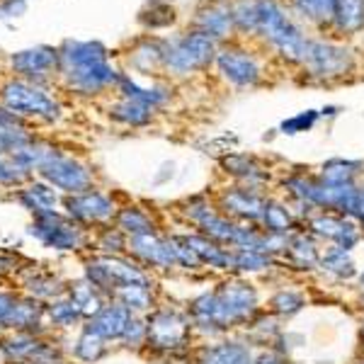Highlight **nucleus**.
Returning <instances> with one entry per match:
<instances>
[{
	"instance_id": "obj_1",
	"label": "nucleus",
	"mask_w": 364,
	"mask_h": 364,
	"mask_svg": "<svg viewBox=\"0 0 364 364\" xmlns=\"http://www.w3.org/2000/svg\"><path fill=\"white\" fill-rule=\"evenodd\" d=\"M58 73L70 90L80 95H100L109 85H117L119 78L102 44L75 39H66L58 49Z\"/></svg>"
},
{
	"instance_id": "obj_2",
	"label": "nucleus",
	"mask_w": 364,
	"mask_h": 364,
	"mask_svg": "<svg viewBox=\"0 0 364 364\" xmlns=\"http://www.w3.org/2000/svg\"><path fill=\"white\" fill-rule=\"evenodd\" d=\"M257 3V32L277 54L289 63H301L309 56L311 39L287 17L277 0H255Z\"/></svg>"
},
{
	"instance_id": "obj_3",
	"label": "nucleus",
	"mask_w": 364,
	"mask_h": 364,
	"mask_svg": "<svg viewBox=\"0 0 364 364\" xmlns=\"http://www.w3.org/2000/svg\"><path fill=\"white\" fill-rule=\"evenodd\" d=\"M216 39L209 34L192 29V32L180 34L178 39L166 44V61L163 68L173 75H190L197 70H204L211 61H216Z\"/></svg>"
},
{
	"instance_id": "obj_4",
	"label": "nucleus",
	"mask_w": 364,
	"mask_h": 364,
	"mask_svg": "<svg viewBox=\"0 0 364 364\" xmlns=\"http://www.w3.org/2000/svg\"><path fill=\"white\" fill-rule=\"evenodd\" d=\"M3 107L15 117H34V119L56 122L61 107L39 83L32 80H10L0 87Z\"/></svg>"
},
{
	"instance_id": "obj_5",
	"label": "nucleus",
	"mask_w": 364,
	"mask_h": 364,
	"mask_svg": "<svg viewBox=\"0 0 364 364\" xmlns=\"http://www.w3.org/2000/svg\"><path fill=\"white\" fill-rule=\"evenodd\" d=\"M87 282L102 291H117L122 287H151L146 272L119 257H100L87 265Z\"/></svg>"
},
{
	"instance_id": "obj_6",
	"label": "nucleus",
	"mask_w": 364,
	"mask_h": 364,
	"mask_svg": "<svg viewBox=\"0 0 364 364\" xmlns=\"http://www.w3.org/2000/svg\"><path fill=\"white\" fill-rule=\"evenodd\" d=\"M39 175H42L49 185H54L63 192H70V195L87 192L92 185V175L83 163L73 161V158H68V156H58L56 151L39 166Z\"/></svg>"
},
{
	"instance_id": "obj_7",
	"label": "nucleus",
	"mask_w": 364,
	"mask_h": 364,
	"mask_svg": "<svg viewBox=\"0 0 364 364\" xmlns=\"http://www.w3.org/2000/svg\"><path fill=\"white\" fill-rule=\"evenodd\" d=\"M304 66L316 78H340L352 70V51L333 42H311Z\"/></svg>"
},
{
	"instance_id": "obj_8",
	"label": "nucleus",
	"mask_w": 364,
	"mask_h": 364,
	"mask_svg": "<svg viewBox=\"0 0 364 364\" xmlns=\"http://www.w3.org/2000/svg\"><path fill=\"white\" fill-rule=\"evenodd\" d=\"M216 66H219V73L224 75L228 83L236 87H250L262 78L260 61H257L250 51L238 49V46L219 49V54H216Z\"/></svg>"
},
{
	"instance_id": "obj_9",
	"label": "nucleus",
	"mask_w": 364,
	"mask_h": 364,
	"mask_svg": "<svg viewBox=\"0 0 364 364\" xmlns=\"http://www.w3.org/2000/svg\"><path fill=\"white\" fill-rule=\"evenodd\" d=\"M34 238H39L46 248L56 250H78L83 245V233L78 226H73L70 221L61 219L58 214L49 216H37L32 228H29Z\"/></svg>"
},
{
	"instance_id": "obj_10",
	"label": "nucleus",
	"mask_w": 364,
	"mask_h": 364,
	"mask_svg": "<svg viewBox=\"0 0 364 364\" xmlns=\"http://www.w3.org/2000/svg\"><path fill=\"white\" fill-rule=\"evenodd\" d=\"M190 338V321L182 318L175 311H158L149 321L146 343L158 350H175L182 348Z\"/></svg>"
},
{
	"instance_id": "obj_11",
	"label": "nucleus",
	"mask_w": 364,
	"mask_h": 364,
	"mask_svg": "<svg viewBox=\"0 0 364 364\" xmlns=\"http://www.w3.org/2000/svg\"><path fill=\"white\" fill-rule=\"evenodd\" d=\"M10 68L15 73H20L27 80H42L54 75V70H58V49L54 46H32V49H22L15 51L10 56Z\"/></svg>"
},
{
	"instance_id": "obj_12",
	"label": "nucleus",
	"mask_w": 364,
	"mask_h": 364,
	"mask_svg": "<svg viewBox=\"0 0 364 364\" xmlns=\"http://www.w3.org/2000/svg\"><path fill=\"white\" fill-rule=\"evenodd\" d=\"M309 226L316 236L328 238L333 245L345 248V250H352L362 238L360 228L352 224L350 219H345V216H340V214H331V211H321V214L311 216Z\"/></svg>"
},
{
	"instance_id": "obj_13",
	"label": "nucleus",
	"mask_w": 364,
	"mask_h": 364,
	"mask_svg": "<svg viewBox=\"0 0 364 364\" xmlns=\"http://www.w3.org/2000/svg\"><path fill=\"white\" fill-rule=\"evenodd\" d=\"M195 25L199 32L209 34L211 39H226L231 37L233 27V13H231V3H224V0H214V3H207L197 10Z\"/></svg>"
},
{
	"instance_id": "obj_14",
	"label": "nucleus",
	"mask_w": 364,
	"mask_h": 364,
	"mask_svg": "<svg viewBox=\"0 0 364 364\" xmlns=\"http://www.w3.org/2000/svg\"><path fill=\"white\" fill-rule=\"evenodd\" d=\"M66 209L73 219L87 221V224H95V221H107L114 216V204L109 197L100 195V192H80L73 195L66 202Z\"/></svg>"
},
{
	"instance_id": "obj_15",
	"label": "nucleus",
	"mask_w": 364,
	"mask_h": 364,
	"mask_svg": "<svg viewBox=\"0 0 364 364\" xmlns=\"http://www.w3.org/2000/svg\"><path fill=\"white\" fill-rule=\"evenodd\" d=\"M221 207L231 216H238V219L262 221L267 199L260 197L255 190H250V187H233V190H226L224 195H221Z\"/></svg>"
},
{
	"instance_id": "obj_16",
	"label": "nucleus",
	"mask_w": 364,
	"mask_h": 364,
	"mask_svg": "<svg viewBox=\"0 0 364 364\" xmlns=\"http://www.w3.org/2000/svg\"><path fill=\"white\" fill-rule=\"evenodd\" d=\"M129 248L136 257H141L144 262L156 267H170V265H178L175 262V252L170 240L158 238L156 233H141V236H132L129 240Z\"/></svg>"
},
{
	"instance_id": "obj_17",
	"label": "nucleus",
	"mask_w": 364,
	"mask_h": 364,
	"mask_svg": "<svg viewBox=\"0 0 364 364\" xmlns=\"http://www.w3.org/2000/svg\"><path fill=\"white\" fill-rule=\"evenodd\" d=\"M132 311L124 309L122 304H112V306H102L97 316L90 318V328L87 331L95 333L102 340H117L124 336L129 321H132Z\"/></svg>"
},
{
	"instance_id": "obj_18",
	"label": "nucleus",
	"mask_w": 364,
	"mask_h": 364,
	"mask_svg": "<svg viewBox=\"0 0 364 364\" xmlns=\"http://www.w3.org/2000/svg\"><path fill=\"white\" fill-rule=\"evenodd\" d=\"M199 364H255V360H252L248 345L228 340V343L204 348L199 355Z\"/></svg>"
},
{
	"instance_id": "obj_19",
	"label": "nucleus",
	"mask_w": 364,
	"mask_h": 364,
	"mask_svg": "<svg viewBox=\"0 0 364 364\" xmlns=\"http://www.w3.org/2000/svg\"><path fill=\"white\" fill-rule=\"evenodd\" d=\"M187 245L199 255L202 265L207 262L209 267L216 269H233V250H226L224 245L214 243L207 236H185Z\"/></svg>"
},
{
	"instance_id": "obj_20",
	"label": "nucleus",
	"mask_w": 364,
	"mask_h": 364,
	"mask_svg": "<svg viewBox=\"0 0 364 364\" xmlns=\"http://www.w3.org/2000/svg\"><path fill=\"white\" fill-rule=\"evenodd\" d=\"M331 25L343 34H357L364 29V0H336Z\"/></svg>"
},
{
	"instance_id": "obj_21",
	"label": "nucleus",
	"mask_w": 364,
	"mask_h": 364,
	"mask_svg": "<svg viewBox=\"0 0 364 364\" xmlns=\"http://www.w3.org/2000/svg\"><path fill=\"white\" fill-rule=\"evenodd\" d=\"M117 87H119V92L124 95L127 100H134V102H141L146 105V107H161L163 102L168 100V92L163 90V87H141L136 80H132L129 75H119L117 78Z\"/></svg>"
},
{
	"instance_id": "obj_22",
	"label": "nucleus",
	"mask_w": 364,
	"mask_h": 364,
	"mask_svg": "<svg viewBox=\"0 0 364 364\" xmlns=\"http://www.w3.org/2000/svg\"><path fill=\"white\" fill-rule=\"evenodd\" d=\"M20 199L22 204L34 211V216H49V214H56V195L54 190H49L46 185H32L27 190L20 192Z\"/></svg>"
},
{
	"instance_id": "obj_23",
	"label": "nucleus",
	"mask_w": 364,
	"mask_h": 364,
	"mask_svg": "<svg viewBox=\"0 0 364 364\" xmlns=\"http://www.w3.org/2000/svg\"><path fill=\"white\" fill-rule=\"evenodd\" d=\"M289 3L296 15H301L304 20L314 22V25H326L336 13V0H289Z\"/></svg>"
},
{
	"instance_id": "obj_24",
	"label": "nucleus",
	"mask_w": 364,
	"mask_h": 364,
	"mask_svg": "<svg viewBox=\"0 0 364 364\" xmlns=\"http://www.w3.org/2000/svg\"><path fill=\"white\" fill-rule=\"evenodd\" d=\"M109 117L117 122H122V124H127V127H144L151 122V107L124 97L109 107Z\"/></svg>"
},
{
	"instance_id": "obj_25",
	"label": "nucleus",
	"mask_w": 364,
	"mask_h": 364,
	"mask_svg": "<svg viewBox=\"0 0 364 364\" xmlns=\"http://www.w3.org/2000/svg\"><path fill=\"white\" fill-rule=\"evenodd\" d=\"M287 252L289 257L296 262L299 267L311 269L321 262V252L316 248V243L311 240L306 233H299V236H289V245H287Z\"/></svg>"
},
{
	"instance_id": "obj_26",
	"label": "nucleus",
	"mask_w": 364,
	"mask_h": 364,
	"mask_svg": "<svg viewBox=\"0 0 364 364\" xmlns=\"http://www.w3.org/2000/svg\"><path fill=\"white\" fill-rule=\"evenodd\" d=\"M70 301L78 306L80 316H97L102 311V299H100V291L97 287H92L90 282H78V284L70 289Z\"/></svg>"
},
{
	"instance_id": "obj_27",
	"label": "nucleus",
	"mask_w": 364,
	"mask_h": 364,
	"mask_svg": "<svg viewBox=\"0 0 364 364\" xmlns=\"http://www.w3.org/2000/svg\"><path fill=\"white\" fill-rule=\"evenodd\" d=\"M262 224H265L267 233H282V236H289V231L294 228V216L284 204L267 202L265 214H262Z\"/></svg>"
},
{
	"instance_id": "obj_28",
	"label": "nucleus",
	"mask_w": 364,
	"mask_h": 364,
	"mask_svg": "<svg viewBox=\"0 0 364 364\" xmlns=\"http://www.w3.org/2000/svg\"><path fill=\"white\" fill-rule=\"evenodd\" d=\"M318 265L326 272L336 274V277H350V274H355V262L350 257V250L338 248V245H331V248L323 252Z\"/></svg>"
},
{
	"instance_id": "obj_29",
	"label": "nucleus",
	"mask_w": 364,
	"mask_h": 364,
	"mask_svg": "<svg viewBox=\"0 0 364 364\" xmlns=\"http://www.w3.org/2000/svg\"><path fill=\"white\" fill-rule=\"evenodd\" d=\"M163 61H166V44L163 42H144L132 51V63L141 70L163 66Z\"/></svg>"
},
{
	"instance_id": "obj_30",
	"label": "nucleus",
	"mask_w": 364,
	"mask_h": 364,
	"mask_svg": "<svg viewBox=\"0 0 364 364\" xmlns=\"http://www.w3.org/2000/svg\"><path fill=\"white\" fill-rule=\"evenodd\" d=\"M221 166L226 168V173L236 175V178H240V180H248V182L265 180L267 178L265 170H262L248 156H228V158H224V161H221Z\"/></svg>"
},
{
	"instance_id": "obj_31",
	"label": "nucleus",
	"mask_w": 364,
	"mask_h": 364,
	"mask_svg": "<svg viewBox=\"0 0 364 364\" xmlns=\"http://www.w3.org/2000/svg\"><path fill=\"white\" fill-rule=\"evenodd\" d=\"M362 163H350V161H331L321 170V180L328 185H345V182H355L357 175L362 173Z\"/></svg>"
},
{
	"instance_id": "obj_32",
	"label": "nucleus",
	"mask_w": 364,
	"mask_h": 364,
	"mask_svg": "<svg viewBox=\"0 0 364 364\" xmlns=\"http://www.w3.org/2000/svg\"><path fill=\"white\" fill-rule=\"evenodd\" d=\"M233 13V27L243 34H255L257 32V3L255 0H236L231 3Z\"/></svg>"
},
{
	"instance_id": "obj_33",
	"label": "nucleus",
	"mask_w": 364,
	"mask_h": 364,
	"mask_svg": "<svg viewBox=\"0 0 364 364\" xmlns=\"http://www.w3.org/2000/svg\"><path fill=\"white\" fill-rule=\"evenodd\" d=\"M117 224H119L122 231L132 233V236H141V233H154V221L144 214L141 209H122L119 216H117Z\"/></svg>"
},
{
	"instance_id": "obj_34",
	"label": "nucleus",
	"mask_w": 364,
	"mask_h": 364,
	"mask_svg": "<svg viewBox=\"0 0 364 364\" xmlns=\"http://www.w3.org/2000/svg\"><path fill=\"white\" fill-rule=\"evenodd\" d=\"M117 299H119V304L124 309H129L134 314V311H149L151 309V289L149 287H122V289L114 291Z\"/></svg>"
},
{
	"instance_id": "obj_35",
	"label": "nucleus",
	"mask_w": 364,
	"mask_h": 364,
	"mask_svg": "<svg viewBox=\"0 0 364 364\" xmlns=\"http://www.w3.org/2000/svg\"><path fill=\"white\" fill-rule=\"evenodd\" d=\"M272 265V255L262 250H233V269L243 272H260Z\"/></svg>"
},
{
	"instance_id": "obj_36",
	"label": "nucleus",
	"mask_w": 364,
	"mask_h": 364,
	"mask_svg": "<svg viewBox=\"0 0 364 364\" xmlns=\"http://www.w3.org/2000/svg\"><path fill=\"white\" fill-rule=\"evenodd\" d=\"M175 8L168 3H151L149 8L141 13V22H144L149 29H163V27H170L175 22Z\"/></svg>"
},
{
	"instance_id": "obj_37",
	"label": "nucleus",
	"mask_w": 364,
	"mask_h": 364,
	"mask_svg": "<svg viewBox=\"0 0 364 364\" xmlns=\"http://www.w3.org/2000/svg\"><path fill=\"white\" fill-rule=\"evenodd\" d=\"M269 309L279 316H294L296 311L304 309V296L299 291H291V289H282L277 291L272 299H269Z\"/></svg>"
},
{
	"instance_id": "obj_38",
	"label": "nucleus",
	"mask_w": 364,
	"mask_h": 364,
	"mask_svg": "<svg viewBox=\"0 0 364 364\" xmlns=\"http://www.w3.org/2000/svg\"><path fill=\"white\" fill-rule=\"evenodd\" d=\"M75 355L80 357V360L85 362H95L100 357L105 355V340L95 336V333L85 331L83 336H80L78 345H75Z\"/></svg>"
},
{
	"instance_id": "obj_39",
	"label": "nucleus",
	"mask_w": 364,
	"mask_h": 364,
	"mask_svg": "<svg viewBox=\"0 0 364 364\" xmlns=\"http://www.w3.org/2000/svg\"><path fill=\"white\" fill-rule=\"evenodd\" d=\"M27 175L29 170L20 161H15L13 156L0 154V185H20Z\"/></svg>"
},
{
	"instance_id": "obj_40",
	"label": "nucleus",
	"mask_w": 364,
	"mask_h": 364,
	"mask_svg": "<svg viewBox=\"0 0 364 364\" xmlns=\"http://www.w3.org/2000/svg\"><path fill=\"white\" fill-rule=\"evenodd\" d=\"M39 316H42V306L37 301H22L17 304L13 318H10L8 328H27V326H34L39 323Z\"/></svg>"
},
{
	"instance_id": "obj_41",
	"label": "nucleus",
	"mask_w": 364,
	"mask_h": 364,
	"mask_svg": "<svg viewBox=\"0 0 364 364\" xmlns=\"http://www.w3.org/2000/svg\"><path fill=\"white\" fill-rule=\"evenodd\" d=\"M3 350L10 360H27V357L37 355V352L42 350V345L32 338H15V340H10V343H5Z\"/></svg>"
},
{
	"instance_id": "obj_42",
	"label": "nucleus",
	"mask_w": 364,
	"mask_h": 364,
	"mask_svg": "<svg viewBox=\"0 0 364 364\" xmlns=\"http://www.w3.org/2000/svg\"><path fill=\"white\" fill-rule=\"evenodd\" d=\"M49 314H51V321L58 323V326H70V323H75L80 318V311H78V306H75L73 301H70V299L51 304Z\"/></svg>"
},
{
	"instance_id": "obj_43",
	"label": "nucleus",
	"mask_w": 364,
	"mask_h": 364,
	"mask_svg": "<svg viewBox=\"0 0 364 364\" xmlns=\"http://www.w3.org/2000/svg\"><path fill=\"white\" fill-rule=\"evenodd\" d=\"M316 119H318V112H314V109H309V112H301L296 117H291V119H287L284 124H282V132L284 134H299V132H306L316 124Z\"/></svg>"
},
{
	"instance_id": "obj_44",
	"label": "nucleus",
	"mask_w": 364,
	"mask_h": 364,
	"mask_svg": "<svg viewBox=\"0 0 364 364\" xmlns=\"http://www.w3.org/2000/svg\"><path fill=\"white\" fill-rule=\"evenodd\" d=\"M27 289L37 296H51L58 291V282L54 277H46V274H34V279L27 282Z\"/></svg>"
},
{
	"instance_id": "obj_45",
	"label": "nucleus",
	"mask_w": 364,
	"mask_h": 364,
	"mask_svg": "<svg viewBox=\"0 0 364 364\" xmlns=\"http://www.w3.org/2000/svg\"><path fill=\"white\" fill-rule=\"evenodd\" d=\"M146 333H149V326H144L139 318H134V316H132V321H129V326H127L122 340H124L127 345H141L146 340Z\"/></svg>"
},
{
	"instance_id": "obj_46",
	"label": "nucleus",
	"mask_w": 364,
	"mask_h": 364,
	"mask_svg": "<svg viewBox=\"0 0 364 364\" xmlns=\"http://www.w3.org/2000/svg\"><path fill=\"white\" fill-rule=\"evenodd\" d=\"M27 13V0H0V20H15Z\"/></svg>"
},
{
	"instance_id": "obj_47",
	"label": "nucleus",
	"mask_w": 364,
	"mask_h": 364,
	"mask_svg": "<svg viewBox=\"0 0 364 364\" xmlns=\"http://www.w3.org/2000/svg\"><path fill=\"white\" fill-rule=\"evenodd\" d=\"M17 304H20V299H17V296L3 294V291H0V326L8 328V323H10V318H13Z\"/></svg>"
},
{
	"instance_id": "obj_48",
	"label": "nucleus",
	"mask_w": 364,
	"mask_h": 364,
	"mask_svg": "<svg viewBox=\"0 0 364 364\" xmlns=\"http://www.w3.org/2000/svg\"><path fill=\"white\" fill-rule=\"evenodd\" d=\"M100 245H102L107 252H119L122 248H124V236H122L117 228H112V231L105 233L102 240H100Z\"/></svg>"
},
{
	"instance_id": "obj_49",
	"label": "nucleus",
	"mask_w": 364,
	"mask_h": 364,
	"mask_svg": "<svg viewBox=\"0 0 364 364\" xmlns=\"http://www.w3.org/2000/svg\"><path fill=\"white\" fill-rule=\"evenodd\" d=\"M255 364H282V360L274 355V352H262V355L255 360Z\"/></svg>"
},
{
	"instance_id": "obj_50",
	"label": "nucleus",
	"mask_w": 364,
	"mask_h": 364,
	"mask_svg": "<svg viewBox=\"0 0 364 364\" xmlns=\"http://www.w3.org/2000/svg\"><path fill=\"white\" fill-rule=\"evenodd\" d=\"M357 221L364 226V187H362V209H360V219H357Z\"/></svg>"
},
{
	"instance_id": "obj_51",
	"label": "nucleus",
	"mask_w": 364,
	"mask_h": 364,
	"mask_svg": "<svg viewBox=\"0 0 364 364\" xmlns=\"http://www.w3.org/2000/svg\"><path fill=\"white\" fill-rule=\"evenodd\" d=\"M362 345H364V323H362Z\"/></svg>"
}]
</instances>
